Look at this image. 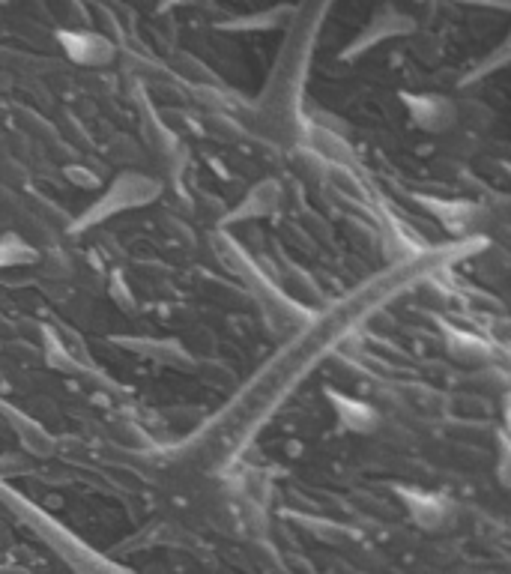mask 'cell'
I'll list each match as a JSON object with an SVG mask.
<instances>
[{
	"instance_id": "277c9868",
	"label": "cell",
	"mask_w": 511,
	"mask_h": 574,
	"mask_svg": "<svg viewBox=\"0 0 511 574\" xmlns=\"http://www.w3.org/2000/svg\"><path fill=\"white\" fill-rule=\"evenodd\" d=\"M281 207V186L275 180H260L255 183L243 201L234 207L231 222H252V219H269Z\"/></svg>"
},
{
	"instance_id": "7a4b0ae2",
	"label": "cell",
	"mask_w": 511,
	"mask_h": 574,
	"mask_svg": "<svg viewBox=\"0 0 511 574\" xmlns=\"http://www.w3.org/2000/svg\"><path fill=\"white\" fill-rule=\"evenodd\" d=\"M407 108V120L416 132L443 138L461 126V111L458 102L443 96V93H404L401 96Z\"/></svg>"
},
{
	"instance_id": "3957f363",
	"label": "cell",
	"mask_w": 511,
	"mask_h": 574,
	"mask_svg": "<svg viewBox=\"0 0 511 574\" xmlns=\"http://www.w3.org/2000/svg\"><path fill=\"white\" fill-rule=\"evenodd\" d=\"M326 398H329V404H332V410L344 428H350L356 434H371L380 425V413L368 401H359L353 395L332 392V389H326Z\"/></svg>"
},
{
	"instance_id": "5b68a950",
	"label": "cell",
	"mask_w": 511,
	"mask_h": 574,
	"mask_svg": "<svg viewBox=\"0 0 511 574\" xmlns=\"http://www.w3.org/2000/svg\"><path fill=\"white\" fill-rule=\"evenodd\" d=\"M428 210H431L449 231H458V234L479 231V228H482V216H485V210H482L479 204H470V201H431Z\"/></svg>"
},
{
	"instance_id": "6da1fadb",
	"label": "cell",
	"mask_w": 511,
	"mask_h": 574,
	"mask_svg": "<svg viewBox=\"0 0 511 574\" xmlns=\"http://www.w3.org/2000/svg\"><path fill=\"white\" fill-rule=\"evenodd\" d=\"M159 192H162V183H159L156 177L129 171V174L117 177V180L108 186V192H105V195L84 213V219L75 225V231L90 228V225H99V222H108L111 216L126 213V210H132V207H144V204L156 201Z\"/></svg>"
}]
</instances>
